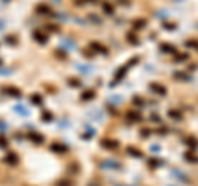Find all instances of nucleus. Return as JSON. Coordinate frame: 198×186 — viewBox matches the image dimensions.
Masks as SVG:
<instances>
[{
    "label": "nucleus",
    "mask_w": 198,
    "mask_h": 186,
    "mask_svg": "<svg viewBox=\"0 0 198 186\" xmlns=\"http://www.w3.org/2000/svg\"><path fill=\"white\" fill-rule=\"evenodd\" d=\"M2 92L10 96V97H22V89L17 87V86H3Z\"/></svg>",
    "instance_id": "obj_1"
},
{
    "label": "nucleus",
    "mask_w": 198,
    "mask_h": 186,
    "mask_svg": "<svg viewBox=\"0 0 198 186\" xmlns=\"http://www.w3.org/2000/svg\"><path fill=\"white\" fill-rule=\"evenodd\" d=\"M101 147L106 150H116L119 147V142L114 140V138H103L101 140Z\"/></svg>",
    "instance_id": "obj_2"
},
{
    "label": "nucleus",
    "mask_w": 198,
    "mask_h": 186,
    "mask_svg": "<svg viewBox=\"0 0 198 186\" xmlns=\"http://www.w3.org/2000/svg\"><path fill=\"white\" fill-rule=\"evenodd\" d=\"M3 161H5L7 165L15 166V165H18V161H20V156H18L15 152H8V153L3 156Z\"/></svg>",
    "instance_id": "obj_3"
},
{
    "label": "nucleus",
    "mask_w": 198,
    "mask_h": 186,
    "mask_svg": "<svg viewBox=\"0 0 198 186\" xmlns=\"http://www.w3.org/2000/svg\"><path fill=\"white\" fill-rule=\"evenodd\" d=\"M32 36H33V40L38 41L40 45H45V43H48V35L45 31H41V30H35L32 33Z\"/></svg>",
    "instance_id": "obj_4"
},
{
    "label": "nucleus",
    "mask_w": 198,
    "mask_h": 186,
    "mask_svg": "<svg viewBox=\"0 0 198 186\" xmlns=\"http://www.w3.org/2000/svg\"><path fill=\"white\" fill-rule=\"evenodd\" d=\"M101 168H111V170H120V163L116 160H104L99 163Z\"/></svg>",
    "instance_id": "obj_5"
},
{
    "label": "nucleus",
    "mask_w": 198,
    "mask_h": 186,
    "mask_svg": "<svg viewBox=\"0 0 198 186\" xmlns=\"http://www.w3.org/2000/svg\"><path fill=\"white\" fill-rule=\"evenodd\" d=\"M35 12L36 15H51V8L48 3H38L35 7Z\"/></svg>",
    "instance_id": "obj_6"
},
{
    "label": "nucleus",
    "mask_w": 198,
    "mask_h": 186,
    "mask_svg": "<svg viewBox=\"0 0 198 186\" xmlns=\"http://www.w3.org/2000/svg\"><path fill=\"white\" fill-rule=\"evenodd\" d=\"M89 48L93 51H96V53H103V55H107V51H109L104 45H101V43H98V41H91L89 43Z\"/></svg>",
    "instance_id": "obj_7"
},
{
    "label": "nucleus",
    "mask_w": 198,
    "mask_h": 186,
    "mask_svg": "<svg viewBox=\"0 0 198 186\" xmlns=\"http://www.w3.org/2000/svg\"><path fill=\"white\" fill-rule=\"evenodd\" d=\"M149 89H150L152 92L158 94V96H165V94H167V89L163 87L162 84H158V83H152L150 86H149Z\"/></svg>",
    "instance_id": "obj_8"
},
{
    "label": "nucleus",
    "mask_w": 198,
    "mask_h": 186,
    "mask_svg": "<svg viewBox=\"0 0 198 186\" xmlns=\"http://www.w3.org/2000/svg\"><path fill=\"white\" fill-rule=\"evenodd\" d=\"M50 150L55 152V153H65V152H68V147L63 144H58V142H53L50 145Z\"/></svg>",
    "instance_id": "obj_9"
},
{
    "label": "nucleus",
    "mask_w": 198,
    "mask_h": 186,
    "mask_svg": "<svg viewBox=\"0 0 198 186\" xmlns=\"http://www.w3.org/2000/svg\"><path fill=\"white\" fill-rule=\"evenodd\" d=\"M13 111H15L18 115H22V117H28V115H30V111H28L23 104H15V106H13Z\"/></svg>",
    "instance_id": "obj_10"
},
{
    "label": "nucleus",
    "mask_w": 198,
    "mask_h": 186,
    "mask_svg": "<svg viewBox=\"0 0 198 186\" xmlns=\"http://www.w3.org/2000/svg\"><path fill=\"white\" fill-rule=\"evenodd\" d=\"M28 138L33 142V144H36V145H40L45 142V137L41 135V133H38V132H32V133H28Z\"/></svg>",
    "instance_id": "obj_11"
},
{
    "label": "nucleus",
    "mask_w": 198,
    "mask_h": 186,
    "mask_svg": "<svg viewBox=\"0 0 198 186\" xmlns=\"http://www.w3.org/2000/svg\"><path fill=\"white\" fill-rule=\"evenodd\" d=\"M125 153L130 155V156H136V158H142L144 156V153L141 150H137L136 147H127V148H125Z\"/></svg>",
    "instance_id": "obj_12"
},
{
    "label": "nucleus",
    "mask_w": 198,
    "mask_h": 186,
    "mask_svg": "<svg viewBox=\"0 0 198 186\" xmlns=\"http://www.w3.org/2000/svg\"><path fill=\"white\" fill-rule=\"evenodd\" d=\"M125 117H127L130 122H141V120H142L141 114H139V112H134V111H129L127 114H125Z\"/></svg>",
    "instance_id": "obj_13"
},
{
    "label": "nucleus",
    "mask_w": 198,
    "mask_h": 186,
    "mask_svg": "<svg viewBox=\"0 0 198 186\" xmlns=\"http://www.w3.org/2000/svg\"><path fill=\"white\" fill-rule=\"evenodd\" d=\"M101 8H103V12L106 13V15H114V7L111 5L109 2H103L101 3Z\"/></svg>",
    "instance_id": "obj_14"
},
{
    "label": "nucleus",
    "mask_w": 198,
    "mask_h": 186,
    "mask_svg": "<svg viewBox=\"0 0 198 186\" xmlns=\"http://www.w3.org/2000/svg\"><path fill=\"white\" fill-rule=\"evenodd\" d=\"M94 97H96V94H94L93 89H88V91H84V92L81 94V101H93Z\"/></svg>",
    "instance_id": "obj_15"
},
{
    "label": "nucleus",
    "mask_w": 198,
    "mask_h": 186,
    "mask_svg": "<svg viewBox=\"0 0 198 186\" xmlns=\"http://www.w3.org/2000/svg\"><path fill=\"white\" fill-rule=\"evenodd\" d=\"M76 69L79 71V73H83V74H89V73H93V68L88 64H76Z\"/></svg>",
    "instance_id": "obj_16"
},
{
    "label": "nucleus",
    "mask_w": 198,
    "mask_h": 186,
    "mask_svg": "<svg viewBox=\"0 0 198 186\" xmlns=\"http://www.w3.org/2000/svg\"><path fill=\"white\" fill-rule=\"evenodd\" d=\"M61 46H63V48H68V50H74L76 48V43L71 41L70 38H65V40L61 41Z\"/></svg>",
    "instance_id": "obj_17"
},
{
    "label": "nucleus",
    "mask_w": 198,
    "mask_h": 186,
    "mask_svg": "<svg viewBox=\"0 0 198 186\" xmlns=\"http://www.w3.org/2000/svg\"><path fill=\"white\" fill-rule=\"evenodd\" d=\"M30 101H32V104H35V106H41L43 97L40 96V94H33V96L30 97Z\"/></svg>",
    "instance_id": "obj_18"
},
{
    "label": "nucleus",
    "mask_w": 198,
    "mask_h": 186,
    "mask_svg": "<svg viewBox=\"0 0 198 186\" xmlns=\"http://www.w3.org/2000/svg\"><path fill=\"white\" fill-rule=\"evenodd\" d=\"M41 120L43 122H51L53 120V114L50 111H43L41 112Z\"/></svg>",
    "instance_id": "obj_19"
},
{
    "label": "nucleus",
    "mask_w": 198,
    "mask_h": 186,
    "mask_svg": "<svg viewBox=\"0 0 198 186\" xmlns=\"http://www.w3.org/2000/svg\"><path fill=\"white\" fill-rule=\"evenodd\" d=\"M56 186H74V184H73V181L68 180V178H61V180L56 181Z\"/></svg>",
    "instance_id": "obj_20"
},
{
    "label": "nucleus",
    "mask_w": 198,
    "mask_h": 186,
    "mask_svg": "<svg viewBox=\"0 0 198 186\" xmlns=\"http://www.w3.org/2000/svg\"><path fill=\"white\" fill-rule=\"evenodd\" d=\"M145 25H147V22L144 20V18H141V20H136V22H134V30H142Z\"/></svg>",
    "instance_id": "obj_21"
},
{
    "label": "nucleus",
    "mask_w": 198,
    "mask_h": 186,
    "mask_svg": "<svg viewBox=\"0 0 198 186\" xmlns=\"http://www.w3.org/2000/svg\"><path fill=\"white\" fill-rule=\"evenodd\" d=\"M68 171H70V173H73V175H78L79 173V165L78 163H71L68 166Z\"/></svg>",
    "instance_id": "obj_22"
},
{
    "label": "nucleus",
    "mask_w": 198,
    "mask_h": 186,
    "mask_svg": "<svg viewBox=\"0 0 198 186\" xmlns=\"http://www.w3.org/2000/svg\"><path fill=\"white\" fill-rule=\"evenodd\" d=\"M5 43H8V45H12V46H15V45H17V36H15V35H7V36H5Z\"/></svg>",
    "instance_id": "obj_23"
},
{
    "label": "nucleus",
    "mask_w": 198,
    "mask_h": 186,
    "mask_svg": "<svg viewBox=\"0 0 198 186\" xmlns=\"http://www.w3.org/2000/svg\"><path fill=\"white\" fill-rule=\"evenodd\" d=\"M8 147V140L3 133H0V148H7Z\"/></svg>",
    "instance_id": "obj_24"
},
{
    "label": "nucleus",
    "mask_w": 198,
    "mask_h": 186,
    "mask_svg": "<svg viewBox=\"0 0 198 186\" xmlns=\"http://www.w3.org/2000/svg\"><path fill=\"white\" fill-rule=\"evenodd\" d=\"M68 86H71V87H81V81L70 78V79H68Z\"/></svg>",
    "instance_id": "obj_25"
},
{
    "label": "nucleus",
    "mask_w": 198,
    "mask_h": 186,
    "mask_svg": "<svg viewBox=\"0 0 198 186\" xmlns=\"http://www.w3.org/2000/svg\"><path fill=\"white\" fill-rule=\"evenodd\" d=\"M168 117H172L173 120H180V119H182V115L177 111H168Z\"/></svg>",
    "instance_id": "obj_26"
},
{
    "label": "nucleus",
    "mask_w": 198,
    "mask_h": 186,
    "mask_svg": "<svg viewBox=\"0 0 198 186\" xmlns=\"http://www.w3.org/2000/svg\"><path fill=\"white\" fill-rule=\"evenodd\" d=\"M160 50L162 51H167V53H175V48H173L172 45H162Z\"/></svg>",
    "instance_id": "obj_27"
},
{
    "label": "nucleus",
    "mask_w": 198,
    "mask_h": 186,
    "mask_svg": "<svg viewBox=\"0 0 198 186\" xmlns=\"http://www.w3.org/2000/svg\"><path fill=\"white\" fill-rule=\"evenodd\" d=\"M162 163H163V161H158V158H152L150 161H149V165L154 166V168H155V166H160Z\"/></svg>",
    "instance_id": "obj_28"
},
{
    "label": "nucleus",
    "mask_w": 198,
    "mask_h": 186,
    "mask_svg": "<svg viewBox=\"0 0 198 186\" xmlns=\"http://www.w3.org/2000/svg\"><path fill=\"white\" fill-rule=\"evenodd\" d=\"M55 55L58 56V58H61V59H65V58H66V53H65L63 50H56V51H55Z\"/></svg>",
    "instance_id": "obj_29"
},
{
    "label": "nucleus",
    "mask_w": 198,
    "mask_h": 186,
    "mask_svg": "<svg viewBox=\"0 0 198 186\" xmlns=\"http://www.w3.org/2000/svg\"><path fill=\"white\" fill-rule=\"evenodd\" d=\"M187 144L190 145V148H196V142H195V138H188Z\"/></svg>",
    "instance_id": "obj_30"
},
{
    "label": "nucleus",
    "mask_w": 198,
    "mask_h": 186,
    "mask_svg": "<svg viewBox=\"0 0 198 186\" xmlns=\"http://www.w3.org/2000/svg\"><path fill=\"white\" fill-rule=\"evenodd\" d=\"M134 104H136V106H144V99L142 97H134Z\"/></svg>",
    "instance_id": "obj_31"
},
{
    "label": "nucleus",
    "mask_w": 198,
    "mask_h": 186,
    "mask_svg": "<svg viewBox=\"0 0 198 186\" xmlns=\"http://www.w3.org/2000/svg\"><path fill=\"white\" fill-rule=\"evenodd\" d=\"M46 30H50V31H53V33H56V31H60V28H58L56 25H48V26H46Z\"/></svg>",
    "instance_id": "obj_32"
},
{
    "label": "nucleus",
    "mask_w": 198,
    "mask_h": 186,
    "mask_svg": "<svg viewBox=\"0 0 198 186\" xmlns=\"http://www.w3.org/2000/svg\"><path fill=\"white\" fill-rule=\"evenodd\" d=\"M185 158H187L188 161H198V160H196V156H193V155H190V153H187V155H185Z\"/></svg>",
    "instance_id": "obj_33"
},
{
    "label": "nucleus",
    "mask_w": 198,
    "mask_h": 186,
    "mask_svg": "<svg viewBox=\"0 0 198 186\" xmlns=\"http://www.w3.org/2000/svg\"><path fill=\"white\" fill-rule=\"evenodd\" d=\"M7 74H12V69H0V76H7Z\"/></svg>",
    "instance_id": "obj_34"
},
{
    "label": "nucleus",
    "mask_w": 198,
    "mask_h": 186,
    "mask_svg": "<svg viewBox=\"0 0 198 186\" xmlns=\"http://www.w3.org/2000/svg\"><path fill=\"white\" fill-rule=\"evenodd\" d=\"M83 56H84V58H93L94 55L91 53V51H86V50H84V51H83Z\"/></svg>",
    "instance_id": "obj_35"
},
{
    "label": "nucleus",
    "mask_w": 198,
    "mask_h": 186,
    "mask_svg": "<svg viewBox=\"0 0 198 186\" xmlns=\"http://www.w3.org/2000/svg\"><path fill=\"white\" fill-rule=\"evenodd\" d=\"M89 18H91V20H93V22H96V23H101V20H99V18L94 15V13H91V15H89Z\"/></svg>",
    "instance_id": "obj_36"
},
{
    "label": "nucleus",
    "mask_w": 198,
    "mask_h": 186,
    "mask_svg": "<svg viewBox=\"0 0 198 186\" xmlns=\"http://www.w3.org/2000/svg\"><path fill=\"white\" fill-rule=\"evenodd\" d=\"M3 28H5V20H0V31H2Z\"/></svg>",
    "instance_id": "obj_37"
},
{
    "label": "nucleus",
    "mask_w": 198,
    "mask_h": 186,
    "mask_svg": "<svg viewBox=\"0 0 198 186\" xmlns=\"http://www.w3.org/2000/svg\"><path fill=\"white\" fill-rule=\"evenodd\" d=\"M149 133H150V132H149L147 128H144V130H142V137H149Z\"/></svg>",
    "instance_id": "obj_38"
},
{
    "label": "nucleus",
    "mask_w": 198,
    "mask_h": 186,
    "mask_svg": "<svg viewBox=\"0 0 198 186\" xmlns=\"http://www.w3.org/2000/svg\"><path fill=\"white\" fill-rule=\"evenodd\" d=\"M152 150H154V152H158L160 148H158V145H154V147H152Z\"/></svg>",
    "instance_id": "obj_39"
},
{
    "label": "nucleus",
    "mask_w": 198,
    "mask_h": 186,
    "mask_svg": "<svg viewBox=\"0 0 198 186\" xmlns=\"http://www.w3.org/2000/svg\"><path fill=\"white\" fill-rule=\"evenodd\" d=\"M2 2H5V3H7V2H10V0H2Z\"/></svg>",
    "instance_id": "obj_40"
},
{
    "label": "nucleus",
    "mask_w": 198,
    "mask_h": 186,
    "mask_svg": "<svg viewBox=\"0 0 198 186\" xmlns=\"http://www.w3.org/2000/svg\"><path fill=\"white\" fill-rule=\"evenodd\" d=\"M0 68H2V59H0Z\"/></svg>",
    "instance_id": "obj_41"
},
{
    "label": "nucleus",
    "mask_w": 198,
    "mask_h": 186,
    "mask_svg": "<svg viewBox=\"0 0 198 186\" xmlns=\"http://www.w3.org/2000/svg\"><path fill=\"white\" fill-rule=\"evenodd\" d=\"M89 186H94V184H89Z\"/></svg>",
    "instance_id": "obj_42"
}]
</instances>
